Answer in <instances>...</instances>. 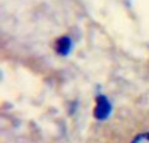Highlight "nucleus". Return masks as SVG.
<instances>
[{"label":"nucleus","mask_w":149,"mask_h":143,"mask_svg":"<svg viewBox=\"0 0 149 143\" xmlns=\"http://www.w3.org/2000/svg\"><path fill=\"white\" fill-rule=\"evenodd\" d=\"M111 113V104L107 100V97L100 95V96L95 97V107L93 110V116H94L95 120L98 121H103L110 116Z\"/></svg>","instance_id":"nucleus-1"},{"label":"nucleus","mask_w":149,"mask_h":143,"mask_svg":"<svg viewBox=\"0 0 149 143\" xmlns=\"http://www.w3.org/2000/svg\"><path fill=\"white\" fill-rule=\"evenodd\" d=\"M54 49L58 54L60 55H68L72 49V41L68 36H62L55 41L54 43Z\"/></svg>","instance_id":"nucleus-2"},{"label":"nucleus","mask_w":149,"mask_h":143,"mask_svg":"<svg viewBox=\"0 0 149 143\" xmlns=\"http://www.w3.org/2000/svg\"><path fill=\"white\" fill-rule=\"evenodd\" d=\"M131 143H149V133H141L136 135Z\"/></svg>","instance_id":"nucleus-3"}]
</instances>
